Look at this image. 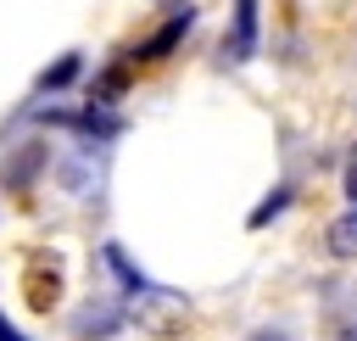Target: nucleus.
Instances as JSON below:
<instances>
[{
    "label": "nucleus",
    "instance_id": "f257e3e1",
    "mask_svg": "<svg viewBox=\"0 0 357 341\" xmlns=\"http://www.w3.org/2000/svg\"><path fill=\"white\" fill-rule=\"evenodd\" d=\"M262 45V0H234V17H229V34H223V56L240 67L251 61Z\"/></svg>",
    "mask_w": 357,
    "mask_h": 341
},
{
    "label": "nucleus",
    "instance_id": "f03ea898",
    "mask_svg": "<svg viewBox=\"0 0 357 341\" xmlns=\"http://www.w3.org/2000/svg\"><path fill=\"white\" fill-rule=\"evenodd\" d=\"M190 28H195V11H190V6H178V11H173V17H167V22H162V28H156L139 50H134V61H162V56H167V50H173Z\"/></svg>",
    "mask_w": 357,
    "mask_h": 341
},
{
    "label": "nucleus",
    "instance_id": "7ed1b4c3",
    "mask_svg": "<svg viewBox=\"0 0 357 341\" xmlns=\"http://www.w3.org/2000/svg\"><path fill=\"white\" fill-rule=\"evenodd\" d=\"M100 257H106V274H112V280H117L128 296H145V291H151L145 268H134V263H128V252H123L117 240H106V246H100Z\"/></svg>",
    "mask_w": 357,
    "mask_h": 341
},
{
    "label": "nucleus",
    "instance_id": "20e7f679",
    "mask_svg": "<svg viewBox=\"0 0 357 341\" xmlns=\"http://www.w3.org/2000/svg\"><path fill=\"white\" fill-rule=\"evenodd\" d=\"M89 307H95V313H78V319H73L78 335H112V330H123V319H128L117 302H89Z\"/></svg>",
    "mask_w": 357,
    "mask_h": 341
},
{
    "label": "nucleus",
    "instance_id": "39448f33",
    "mask_svg": "<svg viewBox=\"0 0 357 341\" xmlns=\"http://www.w3.org/2000/svg\"><path fill=\"white\" fill-rule=\"evenodd\" d=\"M78 73H84V56H78V50H67L56 67H45V73H39V89H45V95H56V89H67Z\"/></svg>",
    "mask_w": 357,
    "mask_h": 341
},
{
    "label": "nucleus",
    "instance_id": "423d86ee",
    "mask_svg": "<svg viewBox=\"0 0 357 341\" xmlns=\"http://www.w3.org/2000/svg\"><path fill=\"white\" fill-rule=\"evenodd\" d=\"M329 252H335V257H357V207H346V212L329 224Z\"/></svg>",
    "mask_w": 357,
    "mask_h": 341
},
{
    "label": "nucleus",
    "instance_id": "0eeeda50",
    "mask_svg": "<svg viewBox=\"0 0 357 341\" xmlns=\"http://www.w3.org/2000/svg\"><path fill=\"white\" fill-rule=\"evenodd\" d=\"M284 207H290V184H279L273 196H262V201H257V212H251V229H262V224H273V218H279Z\"/></svg>",
    "mask_w": 357,
    "mask_h": 341
},
{
    "label": "nucleus",
    "instance_id": "6e6552de",
    "mask_svg": "<svg viewBox=\"0 0 357 341\" xmlns=\"http://www.w3.org/2000/svg\"><path fill=\"white\" fill-rule=\"evenodd\" d=\"M340 184H346V201L357 207V145L346 151V173H340Z\"/></svg>",
    "mask_w": 357,
    "mask_h": 341
},
{
    "label": "nucleus",
    "instance_id": "1a4fd4ad",
    "mask_svg": "<svg viewBox=\"0 0 357 341\" xmlns=\"http://www.w3.org/2000/svg\"><path fill=\"white\" fill-rule=\"evenodd\" d=\"M245 341H290V330H284V324H262V330H251Z\"/></svg>",
    "mask_w": 357,
    "mask_h": 341
},
{
    "label": "nucleus",
    "instance_id": "9d476101",
    "mask_svg": "<svg viewBox=\"0 0 357 341\" xmlns=\"http://www.w3.org/2000/svg\"><path fill=\"white\" fill-rule=\"evenodd\" d=\"M0 341H28V335H22L17 324H6V313H0Z\"/></svg>",
    "mask_w": 357,
    "mask_h": 341
}]
</instances>
